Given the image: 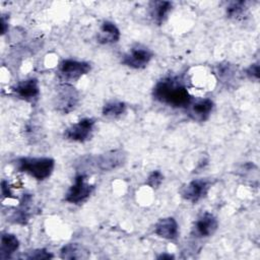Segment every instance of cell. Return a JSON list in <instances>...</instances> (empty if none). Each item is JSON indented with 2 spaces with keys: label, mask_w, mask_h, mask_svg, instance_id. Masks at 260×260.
<instances>
[{
  "label": "cell",
  "mask_w": 260,
  "mask_h": 260,
  "mask_svg": "<svg viewBox=\"0 0 260 260\" xmlns=\"http://www.w3.org/2000/svg\"><path fill=\"white\" fill-rule=\"evenodd\" d=\"M27 259H38V260H43V259H51L53 258V255L48 252L46 249H36L30 252L25 256Z\"/></svg>",
  "instance_id": "22"
},
{
  "label": "cell",
  "mask_w": 260,
  "mask_h": 260,
  "mask_svg": "<svg viewBox=\"0 0 260 260\" xmlns=\"http://www.w3.org/2000/svg\"><path fill=\"white\" fill-rule=\"evenodd\" d=\"M94 186L87 182V176L79 173L75 179L73 185L68 189L65 194V201L72 204H79L86 200L92 193Z\"/></svg>",
  "instance_id": "6"
},
{
  "label": "cell",
  "mask_w": 260,
  "mask_h": 260,
  "mask_svg": "<svg viewBox=\"0 0 260 260\" xmlns=\"http://www.w3.org/2000/svg\"><path fill=\"white\" fill-rule=\"evenodd\" d=\"M154 234L166 240H175L179 235V225L174 217H164L154 224Z\"/></svg>",
  "instance_id": "13"
},
{
  "label": "cell",
  "mask_w": 260,
  "mask_h": 260,
  "mask_svg": "<svg viewBox=\"0 0 260 260\" xmlns=\"http://www.w3.org/2000/svg\"><path fill=\"white\" fill-rule=\"evenodd\" d=\"M153 53L147 47L137 44L122 57V63L134 69H142L151 60Z\"/></svg>",
  "instance_id": "8"
},
{
  "label": "cell",
  "mask_w": 260,
  "mask_h": 260,
  "mask_svg": "<svg viewBox=\"0 0 260 260\" xmlns=\"http://www.w3.org/2000/svg\"><path fill=\"white\" fill-rule=\"evenodd\" d=\"M245 72H246V75L248 76V78H250L251 80L258 81V79H259V64L258 63L251 64L246 69Z\"/></svg>",
  "instance_id": "23"
},
{
  "label": "cell",
  "mask_w": 260,
  "mask_h": 260,
  "mask_svg": "<svg viewBox=\"0 0 260 260\" xmlns=\"http://www.w3.org/2000/svg\"><path fill=\"white\" fill-rule=\"evenodd\" d=\"M78 101L79 93L71 84L64 83L58 86L54 98V105L59 112L63 114L71 112L77 106Z\"/></svg>",
  "instance_id": "5"
},
{
  "label": "cell",
  "mask_w": 260,
  "mask_h": 260,
  "mask_svg": "<svg viewBox=\"0 0 260 260\" xmlns=\"http://www.w3.org/2000/svg\"><path fill=\"white\" fill-rule=\"evenodd\" d=\"M209 188L210 182L208 180L196 179L183 185L179 192L183 199L196 203L206 196Z\"/></svg>",
  "instance_id": "9"
},
{
  "label": "cell",
  "mask_w": 260,
  "mask_h": 260,
  "mask_svg": "<svg viewBox=\"0 0 260 260\" xmlns=\"http://www.w3.org/2000/svg\"><path fill=\"white\" fill-rule=\"evenodd\" d=\"M12 91L19 99L26 102H34L40 94L39 82L36 78H27L19 81L12 87Z\"/></svg>",
  "instance_id": "10"
},
{
  "label": "cell",
  "mask_w": 260,
  "mask_h": 260,
  "mask_svg": "<svg viewBox=\"0 0 260 260\" xmlns=\"http://www.w3.org/2000/svg\"><path fill=\"white\" fill-rule=\"evenodd\" d=\"M214 104L210 99H200L195 102H191L188 109L189 117L198 122L207 120L213 110Z\"/></svg>",
  "instance_id": "12"
},
{
  "label": "cell",
  "mask_w": 260,
  "mask_h": 260,
  "mask_svg": "<svg viewBox=\"0 0 260 260\" xmlns=\"http://www.w3.org/2000/svg\"><path fill=\"white\" fill-rule=\"evenodd\" d=\"M175 257L171 254H167V253H164V254H160L159 256H157V259H174Z\"/></svg>",
  "instance_id": "26"
},
{
  "label": "cell",
  "mask_w": 260,
  "mask_h": 260,
  "mask_svg": "<svg viewBox=\"0 0 260 260\" xmlns=\"http://www.w3.org/2000/svg\"><path fill=\"white\" fill-rule=\"evenodd\" d=\"M121 37L119 28L111 21H104L101 24L100 31L96 35V41L100 44H114L119 41Z\"/></svg>",
  "instance_id": "14"
},
{
  "label": "cell",
  "mask_w": 260,
  "mask_h": 260,
  "mask_svg": "<svg viewBox=\"0 0 260 260\" xmlns=\"http://www.w3.org/2000/svg\"><path fill=\"white\" fill-rule=\"evenodd\" d=\"M162 181H164V175L161 174L160 171L155 170L149 174V176L145 181V184L152 189H156L160 186Z\"/></svg>",
  "instance_id": "21"
},
{
  "label": "cell",
  "mask_w": 260,
  "mask_h": 260,
  "mask_svg": "<svg viewBox=\"0 0 260 260\" xmlns=\"http://www.w3.org/2000/svg\"><path fill=\"white\" fill-rule=\"evenodd\" d=\"M94 123V120L91 118H83L66 128L64 137L74 142H85L92 135Z\"/></svg>",
  "instance_id": "7"
},
{
  "label": "cell",
  "mask_w": 260,
  "mask_h": 260,
  "mask_svg": "<svg viewBox=\"0 0 260 260\" xmlns=\"http://www.w3.org/2000/svg\"><path fill=\"white\" fill-rule=\"evenodd\" d=\"M246 4H247L246 1H235V2H232L226 7V16L229 18H234V19L240 18L245 13V11L247 10Z\"/></svg>",
  "instance_id": "20"
},
{
  "label": "cell",
  "mask_w": 260,
  "mask_h": 260,
  "mask_svg": "<svg viewBox=\"0 0 260 260\" xmlns=\"http://www.w3.org/2000/svg\"><path fill=\"white\" fill-rule=\"evenodd\" d=\"M12 164L18 172L28 174L38 181L48 179L55 168V160L51 157H18Z\"/></svg>",
  "instance_id": "3"
},
{
  "label": "cell",
  "mask_w": 260,
  "mask_h": 260,
  "mask_svg": "<svg viewBox=\"0 0 260 260\" xmlns=\"http://www.w3.org/2000/svg\"><path fill=\"white\" fill-rule=\"evenodd\" d=\"M0 24H1V35H4L8 29V18L6 17V15L1 16Z\"/></svg>",
  "instance_id": "25"
},
{
  "label": "cell",
  "mask_w": 260,
  "mask_h": 260,
  "mask_svg": "<svg viewBox=\"0 0 260 260\" xmlns=\"http://www.w3.org/2000/svg\"><path fill=\"white\" fill-rule=\"evenodd\" d=\"M1 194L3 198H12V191L7 181L2 180L1 182Z\"/></svg>",
  "instance_id": "24"
},
{
  "label": "cell",
  "mask_w": 260,
  "mask_h": 260,
  "mask_svg": "<svg viewBox=\"0 0 260 260\" xmlns=\"http://www.w3.org/2000/svg\"><path fill=\"white\" fill-rule=\"evenodd\" d=\"M217 228H218V221L216 217L209 212H204L195 221L193 231L196 237L207 238L212 236L216 232Z\"/></svg>",
  "instance_id": "11"
},
{
  "label": "cell",
  "mask_w": 260,
  "mask_h": 260,
  "mask_svg": "<svg viewBox=\"0 0 260 260\" xmlns=\"http://www.w3.org/2000/svg\"><path fill=\"white\" fill-rule=\"evenodd\" d=\"M152 95L160 104L178 109H187L193 101L186 83L177 76L159 80L153 87Z\"/></svg>",
  "instance_id": "1"
},
{
  "label": "cell",
  "mask_w": 260,
  "mask_h": 260,
  "mask_svg": "<svg viewBox=\"0 0 260 260\" xmlns=\"http://www.w3.org/2000/svg\"><path fill=\"white\" fill-rule=\"evenodd\" d=\"M173 4L170 1H152L149 4V13L154 22L158 25L164 22L170 11L172 10Z\"/></svg>",
  "instance_id": "16"
},
{
  "label": "cell",
  "mask_w": 260,
  "mask_h": 260,
  "mask_svg": "<svg viewBox=\"0 0 260 260\" xmlns=\"http://www.w3.org/2000/svg\"><path fill=\"white\" fill-rule=\"evenodd\" d=\"M236 67L230 63H221L216 67V74L221 82H231L236 74Z\"/></svg>",
  "instance_id": "19"
},
{
  "label": "cell",
  "mask_w": 260,
  "mask_h": 260,
  "mask_svg": "<svg viewBox=\"0 0 260 260\" xmlns=\"http://www.w3.org/2000/svg\"><path fill=\"white\" fill-rule=\"evenodd\" d=\"M126 112V104L123 102L113 101L105 104L102 113L107 118H118Z\"/></svg>",
  "instance_id": "18"
},
{
  "label": "cell",
  "mask_w": 260,
  "mask_h": 260,
  "mask_svg": "<svg viewBox=\"0 0 260 260\" xmlns=\"http://www.w3.org/2000/svg\"><path fill=\"white\" fill-rule=\"evenodd\" d=\"M19 248V241L15 235L4 233L0 241V258L7 259Z\"/></svg>",
  "instance_id": "17"
},
{
  "label": "cell",
  "mask_w": 260,
  "mask_h": 260,
  "mask_svg": "<svg viewBox=\"0 0 260 260\" xmlns=\"http://www.w3.org/2000/svg\"><path fill=\"white\" fill-rule=\"evenodd\" d=\"M60 257L62 259L79 260L87 259L89 257V251L78 243H70L65 245L60 251Z\"/></svg>",
  "instance_id": "15"
},
{
  "label": "cell",
  "mask_w": 260,
  "mask_h": 260,
  "mask_svg": "<svg viewBox=\"0 0 260 260\" xmlns=\"http://www.w3.org/2000/svg\"><path fill=\"white\" fill-rule=\"evenodd\" d=\"M91 69L89 63L73 59H65L58 66V76L65 83L77 81Z\"/></svg>",
  "instance_id": "4"
},
{
  "label": "cell",
  "mask_w": 260,
  "mask_h": 260,
  "mask_svg": "<svg viewBox=\"0 0 260 260\" xmlns=\"http://www.w3.org/2000/svg\"><path fill=\"white\" fill-rule=\"evenodd\" d=\"M126 161V153L122 149H114L96 155H85L79 158L77 162V170L81 174L87 172H111Z\"/></svg>",
  "instance_id": "2"
}]
</instances>
